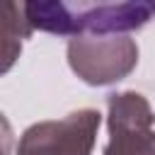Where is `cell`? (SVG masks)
Returning a JSON list of instances; mask_svg holds the SVG:
<instances>
[{
  "label": "cell",
  "mask_w": 155,
  "mask_h": 155,
  "mask_svg": "<svg viewBox=\"0 0 155 155\" xmlns=\"http://www.w3.org/2000/svg\"><path fill=\"white\" fill-rule=\"evenodd\" d=\"M31 31L128 34L155 19V0H19Z\"/></svg>",
  "instance_id": "obj_1"
},
{
  "label": "cell",
  "mask_w": 155,
  "mask_h": 155,
  "mask_svg": "<svg viewBox=\"0 0 155 155\" xmlns=\"http://www.w3.org/2000/svg\"><path fill=\"white\" fill-rule=\"evenodd\" d=\"M70 70L92 87L124 80L138 65V46L128 34H82L68 41Z\"/></svg>",
  "instance_id": "obj_2"
},
{
  "label": "cell",
  "mask_w": 155,
  "mask_h": 155,
  "mask_svg": "<svg viewBox=\"0 0 155 155\" xmlns=\"http://www.w3.org/2000/svg\"><path fill=\"white\" fill-rule=\"evenodd\" d=\"M102 114L97 109H78L63 119L31 124L15 155H92Z\"/></svg>",
  "instance_id": "obj_3"
},
{
  "label": "cell",
  "mask_w": 155,
  "mask_h": 155,
  "mask_svg": "<svg viewBox=\"0 0 155 155\" xmlns=\"http://www.w3.org/2000/svg\"><path fill=\"white\" fill-rule=\"evenodd\" d=\"M107 128L104 155H155V111L140 92L107 97Z\"/></svg>",
  "instance_id": "obj_4"
},
{
  "label": "cell",
  "mask_w": 155,
  "mask_h": 155,
  "mask_svg": "<svg viewBox=\"0 0 155 155\" xmlns=\"http://www.w3.org/2000/svg\"><path fill=\"white\" fill-rule=\"evenodd\" d=\"M2 73H7L19 58L22 41L29 39L31 27L24 17L19 0H2Z\"/></svg>",
  "instance_id": "obj_5"
}]
</instances>
